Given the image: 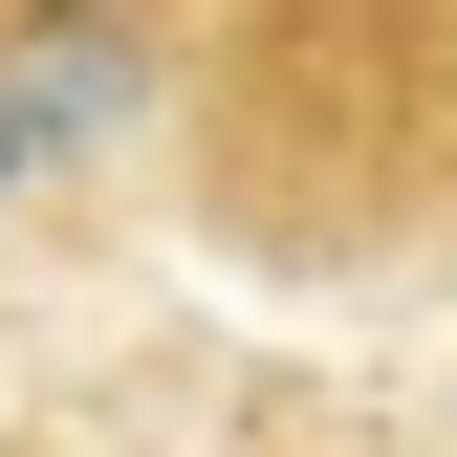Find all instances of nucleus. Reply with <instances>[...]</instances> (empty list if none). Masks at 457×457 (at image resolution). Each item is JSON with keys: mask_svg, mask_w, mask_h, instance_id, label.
Returning a JSON list of instances; mask_svg holds the SVG:
<instances>
[{"mask_svg": "<svg viewBox=\"0 0 457 457\" xmlns=\"http://www.w3.org/2000/svg\"><path fill=\"white\" fill-rule=\"evenodd\" d=\"M0 153H22V131H0Z\"/></svg>", "mask_w": 457, "mask_h": 457, "instance_id": "obj_1", "label": "nucleus"}]
</instances>
